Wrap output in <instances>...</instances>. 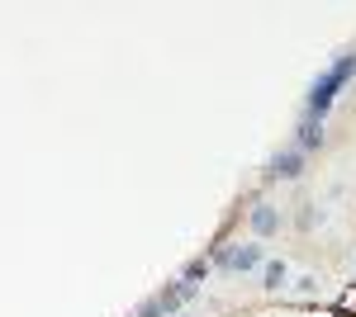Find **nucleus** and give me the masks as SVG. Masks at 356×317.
Segmentation results:
<instances>
[{
	"mask_svg": "<svg viewBox=\"0 0 356 317\" xmlns=\"http://www.w3.org/2000/svg\"><path fill=\"white\" fill-rule=\"evenodd\" d=\"M219 261L228 265V270H252V265H261V251H257V246H243V251H223Z\"/></svg>",
	"mask_w": 356,
	"mask_h": 317,
	"instance_id": "obj_2",
	"label": "nucleus"
},
{
	"mask_svg": "<svg viewBox=\"0 0 356 317\" xmlns=\"http://www.w3.org/2000/svg\"><path fill=\"white\" fill-rule=\"evenodd\" d=\"M300 152H285V157H275V166H271V171H275V175H300Z\"/></svg>",
	"mask_w": 356,
	"mask_h": 317,
	"instance_id": "obj_4",
	"label": "nucleus"
},
{
	"mask_svg": "<svg viewBox=\"0 0 356 317\" xmlns=\"http://www.w3.org/2000/svg\"><path fill=\"white\" fill-rule=\"evenodd\" d=\"M318 137H323V132H318V123H314V119H309V123L300 128V147H318Z\"/></svg>",
	"mask_w": 356,
	"mask_h": 317,
	"instance_id": "obj_5",
	"label": "nucleus"
},
{
	"mask_svg": "<svg viewBox=\"0 0 356 317\" xmlns=\"http://www.w3.org/2000/svg\"><path fill=\"white\" fill-rule=\"evenodd\" d=\"M252 228H257V237H271V232H275V213L271 209H257V213H252Z\"/></svg>",
	"mask_w": 356,
	"mask_h": 317,
	"instance_id": "obj_3",
	"label": "nucleus"
},
{
	"mask_svg": "<svg viewBox=\"0 0 356 317\" xmlns=\"http://www.w3.org/2000/svg\"><path fill=\"white\" fill-rule=\"evenodd\" d=\"M352 71H356V57H337L328 71L314 80V90H309V109H314V114H323V109L332 105V95L347 85V76H352Z\"/></svg>",
	"mask_w": 356,
	"mask_h": 317,
	"instance_id": "obj_1",
	"label": "nucleus"
}]
</instances>
